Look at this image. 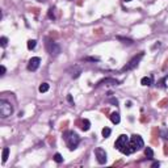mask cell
<instances>
[{
    "instance_id": "obj_2",
    "label": "cell",
    "mask_w": 168,
    "mask_h": 168,
    "mask_svg": "<svg viewBox=\"0 0 168 168\" xmlns=\"http://www.w3.org/2000/svg\"><path fill=\"white\" fill-rule=\"evenodd\" d=\"M63 139H65L67 147H69L71 151H74V150L78 147V144L80 143V137H79L75 131H71V130L63 133Z\"/></svg>"
},
{
    "instance_id": "obj_30",
    "label": "cell",
    "mask_w": 168,
    "mask_h": 168,
    "mask_svg": "<svg viewBox=\"0 0 168 168\" xmlns=\"http://www.w3.org/2000/svg\"><path fill=\"white\" fill-rule=\"evenodd\" d=\"M38 1H42V0H38Z\"/></svg>"
},
{
    "instance_id": "obj_24",
    "label": "cell",
    "mask_w": 168,
    "mask_h": 168,
    "mask_svg": "<svg viewBox=\"0 0 168 168\" xmlns=\"http://www.w3.org/2000/svg\"><path fill=\"white\" fill-rule=\"evenodd\" d=\"M84 60H88V62H99V58H95V56H87L84 58Z\"/></svg>"
},
{
    "instance_id": "obj_17",
    "label": "cell",
    "mask_w": 168,
    "mask_h": 168,
    "mask_svg": "<svg viewBox=\"0 0 168 168\" xmlns=\"http://www.w3.org/2000/svg\"><path fill=\"white\" fill-rule=\"evenodd\" d=\"M47 17H49L50 20H55V8H50L49 12H47Z\"/></svg>"
},
{
    "instance_id": "obj_19",
    "label": "cell",
    "mask_w": 168,
    "mask_h": 168,
    "mask_svg": "<svg viewBox=\"0 0 168 168\" xmlns=\"http://www.w3.org/2000/svg\"><path fill=\"white\" fill-rule=\"evenodd\" d=\"M53 159H54V162H55V163H62V162H63V156L60 155L59 153H56L55 155H54Z\"/></svg>"
},
{
    "instance_id": "obj_16",
    "label": "cell",
    "mask_w": 168,
    "mask_h": 168,
    "mask_svg": "<svg viewBox=\"0 0 168 168\" xmlns=\"http://www.w3.org/2000/svg\"><path fill=\"white\" fill-rule=\"evenodd\" d=\"M144 155L147 156V159H153L154 158V151L151 147H146L144 149Z\"/></svg>"
},
{
    "instance_id": "obj_10",
    "label": "cell",
    "mask_w": 168,
    "mask_h": 168,
    "mask_svg": "<svg viewBox=\"0 0 168 168\" xmlns=\"http://www.w3.org/2000/svg\"><path fill=\"white\" fill-rule=\"evenodd\" d=\"M140 84L144 85V87H150L153 84V76H144V78L140 79Z\"/></svg>"
},
{
    "instance_id": "obj_1",
    "label": "cell",
    "mask_w": 168,
    "mask_h": 168,
    "mask_svg": "<svg viewBox=\"0 0 168 168\" xmlns=\"http://www.w3.org/2000/svg\"><path fill=\"white\" fill-rule=\"evenodd\" d=\"M129 140H130V138H129L128 135L121 134V135L117 138V140H116L114 147L118 150V151H121L124 155H130V154H133V151H131V149H130Z\"/></svg>"
},
{
    "instance_id": "obj_11",
    "label": "cell",
    "mask_w": 168,
    "mask_h": 168,
    "mask_svg": "<svg viewBox=\"0 0 168 168\" xmlns=\"http://www.w3.org/2000/svg\"><path fill=\"white\" fill-rule=\"evenodd\" d=\"M110 121H112L114 125L120 124V121H121V117H120L118 113H117V112H113L112 114H110Z\"/></svg>"
},
{
    "instance_id": "obj_28",
    "label": "cell",
    "mask_w": 168,
    "mask_h": 168,
    "mask_svg": "<svg viewBox=\"0 0 168 168\" xmlns=\"http://www.w3.org/2000/svg\"><path fill=\"white\" fill-rule=\"evenodd\" d=\"M153 168H155V167H159V162H155V163H153V165H151Z\"/></svg>"
},
{
    "instance_id": "obj_6",
    "label": "cell",
    "mask_w": 168,
    "mask_h": 168,
    "mask_svg": "<svg viewBox=\"0 0 168 168\" xmlns=\"http://www.w3.org/2000/svg\"><path fill=\"white\" fill-rule=\"evenodd\" d=\"M143 55H144L143 53H139L138 55L133 56V58L130 59V62L126 63V66H124V67H122V72H125V71H131V70H134L138 65H139V62H140V59L143 58Z\"/></svg>"
},
{
    "instance_id": "obj_12",
    "label": "cell",
    "mask_w": 168,
    "mask_h": 168,
    "mask_svg": "<svg viewBox=\"0 0 168 168\" xmlns=\"http://www.w3.org/2000/svg\"><path fill=\"white\" fill-rule=\"evenodd\" d=\"M89 128H91V122H89V120L84 118L83 121H81V130H83V131H88V130H89Z\"/></svg>"
},
{
    "instance_id": "obj_27",
    "label": "cell",
    "mask_w": 168,
    "mask_h": 168,
    "mask_svg": "<svg viewBox=\"0 0 168 168\" xmlns=\"http://www.w3.org/2000/svg\"><path fill=\"white\" fill-rule=\"evenodd\" d=\"M67 100H69V101H70V103H71V104H74V100H72L71 95H69V96H67Z\"/></svg>"
},
{
    "instance_id": "obj_7",
    "label": "cell",
    "mask_w": 168,
    "mask_h": 168,
    "mask_svg": "<svg viewBox=\"0 0 168 168\" xmlns=\"http://www.w3.org/2000/svg\"><path fill=\"white\" fill-rule=\"evenodd\" d=\"M95 155H96V159H97V163L99 164H105L106 163V151L104 149H101V147H97L96 150H95Z\"/></svg>"
},
{
    "instance_id": "obj_13",
    "label": "cell",
    "mask_w": 168,
    "mask_h": 168,
    "mask_svg": "<svg viewBox=\"0 0 168 168\" xmlns=\"http://www.w3.org/2000/svg\"><path fill=\"white\" fill-rule=\"evenodd\" d=\"M8 155H9V149H8V147H4V149H3V154H1V160H3V163L7 162Z\"/></svg>"
},
{
    "instance_id": "obj_22",
    "label": "cell",
    "mask_w": 168,
    "mask_h": 168,
    "mask_svg": "<svg viewBox=\"0 0 168 168\" xmlns=\"http://www.w3.org/2000/svg\"><path fill=\"white\" fill-rule=\"evenodd\" d=\"M0 45H1V47H5L7 45H8V38H7V37H1V38H0Z\"/></svg>"
},
{
    "instance_id": "obj_8",
    "label": "cell",
    "mask_w": 168,
    "mask_h": 168,
    "mask_svg": "<svg viewBox=\"0 0 168 168\" xmlns=\"http://www.w3.org/2000/svg\"><path fill=\"white\" fill-rule=\"evenodd\" d=\"M40 63H41V58L38 56H33L29 59V63H28V70L29 71H37L38 67H40Z\"/></svg>"
},
{
    "instance_id": "obj_3",
    "label": "cell",
    "mask_w": 168,
    "mask_h": 168,
    "mask_svg": "<svg viewBox=\"0 0 168 168\" xmlns=\"http://www.w3.org/2000/svg\"><path fill=\"white\" fill-rule=\"evenodd\" d=\"M129 144H130V149H131V151H133V153L139 151V150H142L144 147L143 139H142V137H140V135H138V134L131 135L130 140H129Z\"/></svg>"
},
{
    "instance_id": "obj_20",
    "label": "cell",
    "mask_w": 168,
    "mask_h": 168,
    "mask_svg": "<svg viewBox=\"0 0 168 168\" xmlns=\"http://www.w3.org/2000/svg\"><path fill=\"white\" fill-rule=\"evenodd\" d=\"M36 45H37V41L36 40H29L28 41V49L29 50H33L36 47Z\"/></svg>"
},
{
    "instance_id": "obj_21",
    "label": "cell",
    "mask_w": 168,
    "mask_h": 168,
    "mask_svg": "<svg viewBox=\"0 0 168 168\" xmlns=\"http://www.w3.org/2000/svg\"><path fill=\"white\" fill-rule=\"evenodd\" d=\"M110 133H112V130H110L109 128H104V129H103V137H104V138H109Z\"/></svg>"
},
{
    "instance_id": "obj_26",
    "label": "cell",
    "mask_w": 168,
    "mask_h": 168,
    "mask_svg": "<svg viewBox=\"0 0 168 168\" xmlns=\"http://www.w3.org/2000/svg\"><path fill=\"white\" fill-rule=\"evenodd\" d=\"M0 70H1V74H0V75H1V76H4V75H5V72H7L5 67H4V66L1 65V66H0Z\"/></svg>"
},
{
    "instance_id": "obj_4",
    "label": "cell",
    "mask_w": 168,
    "mask_h": 168,
    "mask_svg": "<svg viewBox=\"0 0 168 168\" xmlns=\"http://www.w3.org/2000/svg\"><path fill=\"white\" fill-rule=\"evenodd\" d=\"M13 113V106L9 101L7 100H0V117L7 118Z\"/></svg>"
},
{
    "instance_id": "obj_15",
    "label": "cell",
    "mask_w": 168,
    "mask_h": 168,
    "mask_svg": "<svg viewBox=\"0 0 168 168\" xmlns=\"http://www.w3.org/2000/svg\"><path fill=\"white\" fill-rule=\"evenodd\" d=\"M49 88H50L49 83H42L40 85V88H38V91H40L41 93H45V92H47V91H49Z\"/></svg>"
},
{
    "instance_id": "obj_9",
    "label": "cell",
    "mask_w": 168,
    "mask_h": 168,
    "mask_svg": "<svg viewBox=\"0 0 168 168\" xmlns=\"http://www.w3.org/2000/svg\"><path fill=\"white\" fill-rule=\"evenodd\" d=\"M104 84H105V85H118L120 81L113 79V78H106V79L100 80L99 83H97V87H99V85H104Z\"/></svg>"
},
{
    "instance_id": "obj_29",
    "label": "cell",
    "mask_w": 168,
    "mask_h": 168,
    "mask_svg": "<svg viewBox=\"0 0 168 168\" xmlns=\"http://www.w3.org/2000/svg\"><path fill=\"white\" fill-rule=\"evenodd\" d=\"M125 3H129V1H131V0H124Z\"/></svg>"
},
{
    "instance_id": "obj_14",
    "label": "cell",
    "mask_w": 168,
    "mask_h": 168,
    "mask_svg": "<svg viewBox=\"0 0 168 168\" xmlns=\"http://www.w3.org/2000/svg\"><path fill=\"white\" fill-rule=\"evenodd\" d=\"M117 40L118 41H122V44L125 45H133V40H130V38H125V37H121V36H117Z\"/></svg>"
},
{
    "instance_id": "obj_5",
    "label": "cell",
    "mask_w": 168,
    "mask_h": 168,
    "mask_svg": "<svg viewBox=\"0 0 168 168\" xmlns=\"http://www.w3.org/2000/svg\"><path fill=\"white\" fill-rule=\"evenodd\" d=\"M45 46H46V51L50 54V55H53V56L59 55V53H60V46L56 44V42H54L53 40L47 38V40H46V44H45Z\"/></svg>"
},
{
    "instance_id": "obj_23",
    "label": "cell",
    "mask_w": 168,
    "mask_h": 168,
    "mask_svg": "<svg viewBox=\"0 0 168 168\" xmlns=\"http://www.w3.org/2000/svg\"><path fill=\"white\" fill-rule=\"evenodd\" d=\"M80 74H81V70L79 69V67H76V70L74 71V74H72L71 76H72L74 79H76V78H79V75H80Z\"/></svg>"
},
{
    "instance_id": "obj_18",
    "label": "cell",
    "mask_w": 168,
    "mask_h": 168,
    "mask_svg": "<svg viewBox=\"0 0 168 168\" xmlns=\"http://www.w3.org/2000/svg\"><path fill=\"white\" fill-rule=\"evenodd\" d=\"M160 135H162V138L165 140V142H168V129H162V131H160Z\"/></svg>"
},
{
    "instance_id": "obj_25",
    "label": "cell",
    "mask_w": 168,
    "mask_h": 168,
    "mask_svg": "<svg viewBox=\"0 0 168 168\" xmlns=\"http://www.w3.org/2000/svg\"><path fill=\"white\" fill-rule=\"evenodd\" d=\"M164 81H165V78H163L162 80H160V81L158 83V85H159L160 88H164Z\"/></svg>"
}]
</instances>
